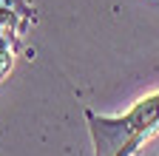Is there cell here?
Segmentation results:
<instances>
[{
    "label": "cell",
    "instance_id": "obj_2",
    "mask_svg": "<svg viewBox=\"0 0 159 156\" xmlns=\"http://www.w3.org/2000/svg\"><path fill=\"white\" fill-rule=\"evenodd\" d=\"M37 11L29 0H0V31L11 40H23V34L34 26Z\"/></svg>",
    "mask_w": 159,
    "mask_h": 156
},
{
    "label": "cell",
    "instance_id": "obj_3",
    "mask_svg": "<svg viewBox=\"0 0 159 156\" xmlns=\"http://www.w3.org/2000/svg\"><path fill=\"white\" fill-rule=\"evenodd\" d=\"M17 40H11L9 34H3L0 31V82L6 80V74L11 71V65H14V51H17Z\"/></svg>",
    "mask_w": 159,
    "mask_h": 156
},
{
    "label": "cell",
    "instance_id": "obj_1",
    "mask_svg": "<svg viewBox=\"0 0 159 156\" xmlns=\"http://www.w3.org/2000/svg\"><path fill=\"white\" fill-rule=\"evenodd\" d=\"M97 156H136L159 133V91L139 100L122 116H97L85 111Z\"/></svg>",
    "mask_w": 159,
    "mask_h": 156
}]
</instances>
